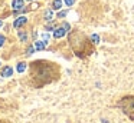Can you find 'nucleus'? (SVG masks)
Returning a JSON list of instances; mask_svg holds the SVG:
<instances>
[{
	"mask_svg": "<svg viewBox=\"0 0 134 123\" xmlns=\"http://www.w3.org/2000/svg\"><path fill=\"white\" fill-rule=\"evenodd\" d=\"M42 40H43V42H48V40H49V34H48V33H42Z\"/></svg>",
	"mask_w": 134,
	"mask_h": 123,
	"instance_id": "13",
	"label": "nucleus"
},
{
	"mask_svg": "<svg viewBox=\"0 0 134 123\" xmlns=\"http://www.w3.org/2000/svg\"><path fill=\"white\" fill-rule=\"evenodd\" d=\"M12 7L15 9L16 11L20 10V9H23V0H13V2H12Z\"/></svg>",
	"mask_w": 134,
	"mask_h": 123,
	"instance_id": "5",
	"label": "nucleus"
},
{
	"mask_svg": "<svg viewBox=\"0 0 134 123\" xmlns=\"http://www.w3.org/2000/svg\"><path fill=\"white\" fill-rule=\"evenodd\" d=\"M35 50H43L45 46H46V42H43V40H38V42H35Z\"/></svg>",
	"mask_w": 134,
	"mask_h": 123,
	"instance_id": "6",
	"label": "nucleus"
},
{
	"mask_svg": "<svg viewBox=\"0 0 134 123\" xmlns=\"http://www.w3.org/2000/svg\"><path fill=\"white\" fill-rule=\"evenodd\" d=\"M2 26H3V23H2V20H0V27H2Z\"/></svg>",
	"mask_w": 134,
	"mask_h": 123,
	"instance_id": "19",
	"label": "nucleus"
},
{
	"mask_svg": "<svg viewBox=\"0 0 134 123\" xmlns=\"http://www.w3.org/2000/svg\"><path fill=\"white\" fill-rule=\"evenodd\" d=\"M4 42H6V37H4L3 34H0V47L4 44Z\"/></svg>",
	"mask_w": 134,
	"mask_h": 123,
	"instance_id": "12",
	"label": "nucleus"
},
{
	"mask_svg": "<svg viewBox=\"0 0 134 123\" xmlns=\"http://www.w3.org/2000/svg\"><path fill=\"white\" fill-rule=\"evenodd\" d=\"M69 29H71L69 24H68V23H64L61 27H56L55 29V31H53V37H55V39H61L62 36H65V33H66Z\"/></svg>",
	"mask_w": 134,
	"mask_h": 123,
	"instance_id": "2",
	"label": "nucleus"
},
{
	"mask_svg": "<svg viewBox=\"0 0 134 123\" xmlns=\"http://www.w3.org/2000/svg\"><path fill=\"white\" fill-rule=\"evenodd\" d=\"M26 22H27V19H26L25 16H22V17H18V19L15 20V23H13V26H15V27L18 29V27H20V26H23Z\"/></svg>",
	"mask_w": 134,
	"mask_h": 123,
	"instance_id": "3",
	"label": "nucleus"
},
{
	"mask_svg": "<svg viewBox=\"0 0 134 123\" xmlns=\"http://www.w3.org/2000/svg\"><path fill=\"white\" fill-rule=\"evenodd\" d=\"M52 17H53L52 16V10H51V9H49V10H46V13H45V19H46L48 22H52V20H53Z\"/></svg>",
	"mask_w": 134,
	"mask_h": 123,
	"instance_id": "8",
	"label": "nucleus"
},
{
	"mask_svg": "<svg viewBox=\"0 0 134 123\" xmlns=\"http://www.w3.org/2000/svg\"><path fill=\"white\" fill-rule=\"evenodd\" d=\"M30 7H32V9H38V7H39V4H38V3H35V4H32Z\"/></svg>",
	"mask_w": 134,
	"mask_h": 123,
	"instance_id": "18",
	"label": "nucleus"
},
{
	"mask_svg": "<svg viewBox=\"0 0 134 123\" xmlns=\"http://www.w3.org/2000/svg\"><path fill=\"white\" fill-rule=\"evenodd\" d=\"M66 16V11H61V13L58 14V17H65Z\"/></svg>",
	"mask_w": 134,
	"mask_h": 123,
	"instance_id": "16",
	"label": "nucleus"
},
{
	"mask_svg": "<svg viewBox=\"0 0 134 123\" xmlns=\"http://www.w3.org/2000/svg\"><path fill=\"white\" fill-rule=\"evenodd\" d=\"M12 74H13V69L10 67V66L3 67V70H2V76H3V77H10Z\"/></svg>",
	"mask_w": 134,
	"mask_h": 123,
	"instance_id": "4",
	"label": "nucleus"
},
{
	"mask_svg": "<svg viewBox=\"0 0 134 123\" xmlns=\"http://www.w3.org/2000/svg\"><path fill=\"white\" fill-rule=\"evenodd\" d=\"M25 69H26V63H19L18 64V72L19 73H23Z\"/></svg>",
	"mask_w": 134,
	"mask_h": 123,
	"instance_id": "9",
	"label": "nucleus"
},
{
	"mask_svg": "<svg viewBox=\"0 0 134 123\" xmlns=\"http://www.w3.org/2000/svg\"><path fill=\"white\" fill-rule=\"evenodd\" d=\"M91 40H92V43H99V36L98 34H92V36H91Z\"/></svg>",
	"mask_w": 134,
	"mask_h": 123,
	"instance_id": "10",
	"label": "nucleus"
},
{
	"mask_svg": "<svg viewBox=\"0 0 134 123\" xmlns=\"http://www.w3.org/2000/svg\"><path fill=\"white\" fill-rule=\"evenodd\" d=\"M29 2H30V0H29Z\"/></svg>",
	"mask_w": 134,
	"mask_h": 123,
	"instance_id": "20",
	"label": "nucleus"
},
{
	"mask_svg": "<svg viewBox=\"0 0 134 123\" xmlns=\"http://www.w3.org/2000/svg\"><path fill=\"white\" fill-rule=\"evenodd\" d=\"M19 37H20V40L22 42H25V40H26V33H25V31H19Z\"/></svg>",
	"mask_w": 134,
	"mask_h": 123,
	"instance_id": "11",
	"label": "nucleus"
},
{
	"mask_svg": "<svg viewBox=\"0 0 134 123\" xmlns=\"http://www.w3.org/2000/svg\"><path fill=\"white\" fill-rule=\"evenodd\" d=\"M120 109L130 117L131 120H134V96H125L117 103Z\"/></svg>",
	"mask_w": 134,
	"mask_h": 123,
	"instance_id": "1",
	"label": "nucleus"
},
{
	"mask_svg": "<svg viewBox=\"0 0 134 123\" xmlns=\"http://www.w3.org/2000/svg\"><path fill=\"white\" fill-rule=\"evenodd\" d=\"M53 27H55V26H53V23H51V24H49V26H48V27H46V30H52Z\"/></svg>",
	"mask_w": 134,
	"mask_h": 123,
	"instance_id": "17",
	"label": "nucleus"
},
{
	"mask_svg": "<svg viewBox=\"0 0 134 123\" xmlns=\"http://www.w3.org/2000/svg\"><path fill=\"white\" fill-rule=\"evenodd\" d=\"M61 7H62V0H53V2H52V9L59 10Z\"/></svg>",
	"mask_w": 134,
	"mask_h": 123,
	"instance_id": "7",
	"label": "nucleus"
},
{
	"mask_svg": "<svg viewBox=\"0 0 134 123\" xmlns=\"http://www.w3.org/2000/svg\"><path fill=\"white\" fill-rule=\"evenodd\" d=\"M64 2H65V4H66V6H72L74 3H75V0H64Z\"/></svg>",
	"mask_w": 134,
	"mask_h": 123,
	"instance_id": "15",
	"label": "nucleus"
},
{
	"mask_svg": "<svg viewBox=\"0 0 134 123\" xmlns=\"http://www.w3.org/2000/svg\"><path fill=\"white\" fill-rule=\"evenodd\" d=\"M33 50H35V46H29V47H27V50H26V53L27 54H32Z\"/></svg>",
	"mask_w": 134,
	"mask_h": 123,
	"instance_id": "14",
	"label": "nucleus"
}]
</instances>
